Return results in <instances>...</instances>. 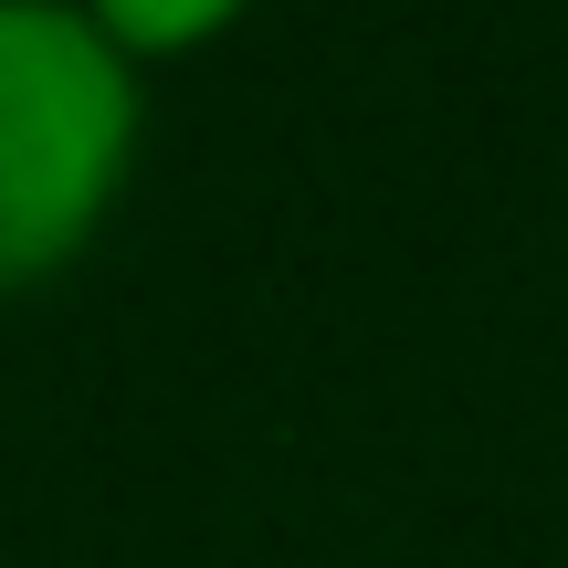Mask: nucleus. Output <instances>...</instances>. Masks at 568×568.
<instances>
[{"label":"nucleus","mask_w":568,"mask_h":568,"mask_svg":"<svg viewBox=\"0 0 568 568\" xmlns=\"http://www.w3.org/2000/svg\"><path fill=\"white\" fill-rule=\"evenodd\" d=\"M148 148V74L74 0H0V295L95 253Z\"/></svg>","instance_id":"f257e3e1"},{"label":"nucleus","mask_w":568,"mask_h":568,"mask_svg":"<svg viewBox=\"0 0 568 568\" xmlns=\"http://www.w3.org/2000/svg\"><path fill=\"white\" fill-rule=\"evenodd\" d=\"M84 21H95L105 42H116L126 63H190V53H211V42L232 32V21L253 11V0H74Z\"/></svg>","instance_id":"f03ea898"}]
</instances>
